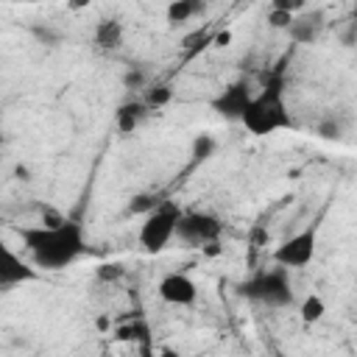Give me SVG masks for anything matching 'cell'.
<instances>
[{
	"instance_id": "obj_1",
	"label": "cell",
	"mask_w": 357,
	"mask_h": 357,
	"mask_svg": "<svg viewBox=\"0 0 357 357\" xmlns=\"http://www.w3.org/2000/svg\"><path fill=\"white\" fill-rule=\"evenodd\" d=\"M17 237L39 271H61V268L73 265L86 251L84 226L70 218H64L59 223L20 226Z\"/></svg>"
},
{
	"instance_id": "obj_2",
	"label": "cell",
	"mask_w": 357,
	"mask_h": 357,
	"mask_svg": "<svg viewBox=\"0 0 357 357\" xmlns=\"http://www.w3.org/2000/svg\"><path fill=\"white\" fill-rule=\"evenodd\" d=\"M240 123L254 137H268L273 131L293 128V117H290L287 103H284V81L279 75L268 78L262 84V89L254 92V98L245 106Z\"/></svg>"
},
{
	"instance_id": "obj_3",
	"label": "cell",
	"mask_w": 357,
	"mask_h": 357,
	"mask_svg": "<svg viewBox=\"0 0 357 357\" xmlns=\"http://www.w3.org/2000/svg\"><path fill=\"white\" fill-rule=\"evenodd\" d=\"M237 293L254 304H265V307H273V310H282V307H290L296 301V293H293V284H290V276H287V268L276 265L271 271H257L251 273L245 282L237 284Z\"/></svg>"
},
{
	"instance_id": "obj_4",
	"label": "cell",
	"mask_w": 357,
	"mask_h": 357,
	"mask_svg": "<svg viewBox=\"0 0 357 357\" xmlns=\"http://www.w3.org/2000/svg\"><path fill=\"white\" fill-rule=\"evenodd\" d=\"M181 206L176 201H159L148 209V215L139 223V245L148 254H159L167 248V243L176 237V223L181 218Z\"/></svg>"
},
{
	"instance_id": "obj_5",
	"label": "cell",
	"mask_w": 357,
	"mask_h": 357,
	"mask_svg": "<svg viewBox=\"0 0 357 357\" xmlns=\"http://www.w3.org/2000/svg\"><path fill=\"white\" fill-rule=\"evenodd\" d=\"M220 234H223V220L212 212L190 209V212H181V218L176 223V237L192 248H204L206 243H218Z\"/></svg>"
},
{
	"instance_id": "obj_6",
	"label": "cell",
	"mask_w": 357,
	"mask_h": 357,
	"mask_svg": "<svg viewBox=\"0 0 357 357\" xmlns=\"http://www.w3.org/2000/svg\"><path fill=\"white\" fill-rule=\"evenodd\" d=\"M315 248H318V226L310 223L307 229H301L298 234L287 237L284 243H279L273 248V262L293 271V268H307L315 259Z\"/></svg>"
},
{
	"instance_id": "obj_7",
	"label": "cell",
	"mask_w": 357,
	"mask_h": 357,
	"mask_svg": "<svg viewBox=\"0 0 357 357\" xmlns=\"http://www.w3.org/2000/svg\"><path fill=\"white\" fill-rule=\"evenodd\" d=\"M251 98H254V89H251L248 78H237V81L226 84L212 98V112L218 117H223V120H237L240 123V117H243L245 106L251 103Z\"/></svg>"
},
{
	"instance_id": "obj_8",
	"label": "cell",
	"mask_w": 357,
	"mask_h": 357,
	"mask_svg": "<svg viewBox=\"0 0 357 357\" xmlns=\"http://www.w3.org/2000/svg\"><path fill=\"white\" fill-rule=\"evenodd\" d=\"M39 279V268L25 262L3 237H0V287H17Z\"/></svg>"
},
{
	"instance_id": "obj_9",
	"label": "cell",
	"mask_w": 357,
	"mask_h": 357,
	"mask_svg": "<svg viewBox=\"0 0 357 357\" xmlns=\"http://www.w3.org/2000/svg\"><path fill=\"white\" fill-rule=\"evenodd\" d=\"M156 293H159V298H162L165 304L190 307V304H195V298H198V284H195L187 273L170 271V273H165V276L159 279Z\"/></svg>"
},
{
	"instance_id": "obj_10",
	"label": "cell",
	"mask_w": 357,
	"mask_h": 357,
	"mask_svg": "<svg viewBox=\"0 0 357 357\" xmlns=\"http://www.w3.org/2000/svg\"><path fill=\"white\" fill-rule=\"evenodd\" d=\"M326 31V11L324 8H312V11H298L293 14L290 25H287V36L293 45H312L321 39V33Z\"/></svg>"
},
{
	"instance_id": "obj_11",
	"label": "cell",
	"mask_w": 357,
	"mask_h": 357,
	"mask_svg": "<svg viewBox=\"0 0 357 357\" xmlns=\"http://www.w3.org/2000/svg\"><path fill=\"white\" fill-rule=\"evenodd\" d=\"M148 114H151V109H148L145 100H139V98L126 100V103H120L117 112H114V128H117L120 134H134V131L145 123Z\"/></svg>"
},
{
	"instance_id": "obj_12",
	"label": "cell",
	"mask_w": 357,
	"mask_h": 357,
	"mask_svg": "<svg viewBox=\"0 0 357 357\" xmlns=\"http://www.w3.org/2000/svg\"><path fill=\"white\" fill-rule=\"evenodd\" d=\"M123 39H126V28H123V22H120V20H114V17H103V20H98V22H95L92 42H95V47H98V50L112 53V50L123 47Z\"/></svg>"
},
{
	"instance_id": "obj_13",
	"label": "cell",
	"mask_w": 357,
	"mask_h": 357,
	"mask_svg": "<svg viewBox=\"0 0 357 357\" xmlns=\"http://www.w3.org/2000/svg\"><path fill=\"white\" fill-rule=\"evenodd\" d=\"M114 337L117 340H126V343H139L142 346V351L148 354V343H151V326H148V321H131V324H120L117 329H114Z\"/></svg>"
},
{
	"instance_id": "obj_14",
	"label": "cell",
	"mask_w": 357,
	"mask_h": 357,
	"mask_svg": "<svg viewBox=\"0 0 357 357\" xmlns=\"http://www.w3.org/2000/svg\"><path fill=\"white\" fill-rule=\"evenodd\" d=\"M201 6H204V0H170L167 8H165V20L173 28L176 25H184L187 20H192L201 11Z\"/></svg>"
},
{
	"instance_id": "obj_15",
	"label": "cell",
	"mask_w": 357,
	"mask_h": 357,
	"mask_svg": "<svg viewBox=\"0 0 357 357\" xmlns=\"http://www.w3.org/2000/svg\"><path fill=\"white\" fill-rule=\"evenodd\" d=\"M142 100L148 103V109H162L173 100V89H170V84H151V86H145Z\"/></svg>"
},
{
	"instance_id": "obj_16",
	"label": "cell",
	"mask_w": 357,
	"mask_h": 357,
	"mask_svg": "<svg viewBox=\"0 0 357 357\" xmlns=\"http://www.w3.org/2000/svg\"><path fill=\"white\" fill-rule=\"evenodd\" d=\"M324 312H326V304H324V298L321 296H307L304 301H301V310H298V315H301V321L304 324H318L321 318H324Z\"/></svg>"
},
{
	"instance_id": "obj_17",
	"label": "cell",
	"mask_w": 357,
	"mask_h": 357,
	"mask_svg": "<svg viewBox=\"0 0 357 357\" xmlns=\"http://www.w3.org/2000/svg\"><path fill=\"white\" fill-rule=\"evenodd\" d=\"M215 151H218V139H215V137H209V134H198V137L192 139V159H195V162L209 159Z\"/></svg>"
},
{
	"instance_id": "obj_18",
	"label": "cell",
	"mask_w": 357,
	"mask_h": 357,
	"mask_svg": "<svg viewBox=\"0 0 357 357\" xmlns=\"http://www.w3.org/2000/svg\"><path fill=\"white\" fill-rule=\"evenodd\" d=\"M315 134L321 137V139H340L343 137V123L337 120V117H324L318 126H315Z\"/></svg>"
},
{
	"instance_id": "obj_19",
	"label": "cell",
	"mask_w": 357,
	"mask_h": 357,
	"mask_svg": "<svg viewBox=\"0 0 357 357\" xmlns=\"http://www.w3.org/2000/svg\"><path fill=\"white\" fill-rule=\"evenodd\" d=\"M123 86L126 89H145L148 86V73L142 67H128L123 75Z\"/></svg>"
},
{
	"instance_id": "obj_20",
	"label": "cell",
	"mask_w": 357,
	"mask_h": 357,
	"mask_svg": "<svg viewBox=\"0 0 357 357\" xmlns=\"http://www.w3.org/2000/svg\"><path fill=\"white\" fill-rule=\"evenodd\" d=\"M31 33H33L42 45H50V47L61 45V33H59V31H53V28H47V25H45V28H42V25H33V28H31Z\"/></svg>"
},
{
	"instance_id": "obj_21",
	"label": "cell",
	"mask_w": 357,
	"mask_h": 357,
	"mask_svg": "<svg viewBox=\"0 0 357 357\" xmlns=\"http://www.w3.org/2000/svg\"><path fill=\"white\" fill-rule=\"evenodd\" d=\"M290 20H293V14H287V11H279V8H271V11H268V25H271L273 31H287Z\"/></svg>"
},
{
	"instance_id": "obj_22",
	"label": "cell",
	"mask_w": 357,
	"mask_h": 357,
	"mask_svg": "<svg viewBox=\"0 0 357 357\" xmlns=\"http://www.w3.org/2000/svg\"><path fill=\"white\" fill-rule=\"evenodd\" d=\"M271 8L287 11V14H298L307 8V0H271Z\"/></svg>"
},
{
	"instance_id": "obj_23",
	"label": "cell",
	"mask_w": 357,
	"mask_h": 357,
	"mask_svg": "<svg viewBox=\"0 0 357 357\" xmlns=\"http://www.w3.org/2000/svg\"><path fill=\"white\" fill-rule=\"evenodd\" d=\"M98 276L106 279V282H109V279H120V276H123V265H117V262L109 265V262H106V265L98 268Z\"/></svg>"
},
{
	"instance_id": "obj_24",
	"label": "cell",
	"mask_w": 357,
	"mask_h": 357,
	"mask_svg": "<svg viewBox=\"0 0 357 357\" xmlns=\"http://www.w3.org/2000/svg\"><path fill=\"white\" fill-rule=\"evenodd\" d=\"M340 42H343L346 47H351V45H354V22H349V28H346V33L340 36Z\"/></svg>"
},
{
	"instance_id": "obj_25",
	"label": "cell",
	"mask_w": 357,
	"mask_h": 357,
	"mask_svg": "<svg viewBox=\"0 0 357 357\" xmlns=\"http://www.w3.org/2000/svg\"><path fill=\"white\" fill-rule=\"evenodd\" d=\"M229 39H231V36H229V33H220V36H218V39H215V42H218V45H220V47H223V45H226V42H229Z\"/></svg>"
},
{
	"instance_id": "obj_26",
	"label": "cell",
	"mask_w": 357,
	"mask_h": 357,
	"mask_svg": "<svg viewBox=\"0 0 357 357\" xmlns=\"http://www.w3.org/2000/svg\"><path fill=\"white\" fill-rule=\"evenodd\" d=\"M17 176H22V181H28V167H17Z\"/></svg>"
},
{
	"instance_id": "obj_27",
	"label": "cell",
	"mask_w": 357,
	"mask_h": 357,
	"mask_svg": "<svg viewBox=\"0 0 357 357\" xmlns=\"http://www.w3.org/2000/svg\"><path fill=\"white\" fill-rule=\"evenodd\" d=\"M86 3H89V0H73L70 8H81V6H86Z\"/></svg>"
},
{
	"instance_id": "obj_28",
	"label": "cell",
	"mask_w": 357,
	"mask_h": 357,
	"mask_svg": "<svg viewBox=\"0 0 357 357\" xmlns=\"http://www.w3.org/2000/svg\"><path fill=\"white\" fill-rule=\"evenodd\" d=\"M14 3H33V0H14Z\"/></svg>"
},
{
	"instance_id": "obj_29",
	"label": "cell",
	"mask_w": 357,
	"mask_h": 357,
	"mask_svg": "<svg viewBox=\"0 0 357 357\" xmlns=\"http://www.w3.org/2000/svg\"><path fill=\"white\" fill-rule=\"evenodd\" d=\"M0 145H3V134H0Z\"/></svg>"
}]
</instances>
